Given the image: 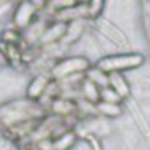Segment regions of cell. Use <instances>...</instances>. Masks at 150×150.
Listing matches in <instances>:
<instances>
[{"instance_id":"3","label":"cell","mask_w":150,"mask_h":150,"mask_svg":"<svg viewBox=\"0 0 150 150\" xmlns=\"http://www.w3.org/2000/svg\"><path fill=\"white\" fill-rule=\"evenodd\" d=\"M35 9H39V6L37 4H21L20 7H18V11L14 13V23H16V27H27L28 23H30V20L34 18V14H35Z\"/></svg>"},{"instance_id":"6","label":"cell","mask_w":150,"mask_h":150,"mask_svg":"<svg viewBox=\"0 0 150 150\" xmlns=\"http://www.w3.org/2000/svg\"><path fill=\"white\" fill-rule=\"evenodd\" d=\"M99 111L101 113H106V115H118L120 110L117 104H110V103H101L99 104Z\"/></svg>"},{"instance_id":"5","label":"cell","mask_w":150,"mask_h":150,"mask_svg":"<svg viewBox=\"0 0 150 150\" xmlns=\"http://www.w3.org/2000/svg\"><path fill=\"white\" fill-rule=\"evenodd\" d=\"M48 85H50V83H48V80H46L44 76L35 78V80L32 81L30 88H28V97H39V96H42V94L46 92Z\"/></svg>"},{"instance_id":"2","label":"cell","mask_w":150,"mask_h":150,"mask_svg":"<svg viewBox=\"0 0 150 150\" xmlns=\"http://www.w3.org/2000/svg\"><path fill=\"white\" fill-rule=\"evenodd\" d=\"M87 67H88V62L85 58H65V60H62L60 64L55 65L53 76L55 78H64V76H69V74H72V72L83 71Z\"/></svg>"},{"instance_id":"4","label":"cell","mask_w":150,"mask_h":150,"mask_svg":"<svg viewBox=\"0 0 150 150\" xmlns=\"http://www.w3.org/2000/svg\"><path fill=\"white\" fill-rule=\"evenodd\" d=\"M110 87L120 96V97H125L129 94V85L125 83V80L120 76V74H111L110 76Z\"/></svg>"},{"instance_id":"1","label":"cell","mask_w":150,"mask_h":150,"mask_svg":"<svg viewBox=\"0 0 150 150\" xmlns=\"http://www.w3.org/2000/svg\"><path fill=\"white\" fill-rule=\"evenodd\" d=\"M143 64L141 55H117V57H106L97 62V67L103 72H118L125 69H134Z\"/></svg>"}]
</instances>
